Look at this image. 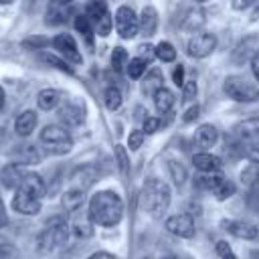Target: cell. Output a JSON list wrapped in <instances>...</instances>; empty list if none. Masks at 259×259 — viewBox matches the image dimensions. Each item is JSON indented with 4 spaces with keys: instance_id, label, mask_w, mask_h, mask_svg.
Masks as SVG:
<instances>
[{
    "instance_id": "21",
    "label": "cell",
    "mask_w": 259,
    "mask_h": 259,
    "mask_svg": "<svg viewBox=\"0 0 259 259\" xmlns=\"http://www.w3.org/2000/svg\"><path fill=\"white\" fill-rule=\"evenodd\" d=\"M138 28L144 36H152L158 28V12L154 6H144L138 16Z\"/></svg>"
},
{
    "instance_id": "52",
    "label": "cell",
    "mask_w": 259,
    "mask_h": 259,
    "mask_svg": "<svg viewBox=\"0 0 259 259\" xmlns=\"http://www.w3.org/2000/svg\"><path fill=\"white\" fill-rule=\"evenodd\" d=\"M2 105H4V91H2V87H0V109H2Z\"/></svg>"
},
{
    "instance_id": "36",
    "label": "cell",
    "mask_w": 259,
    "mask_h": 259,
    "mask_svg": "<svg viewBox=\"0 0 259 259\" xmlns=\"http://www.w3.org/2000/svg\"><path fill=\"white\" fill-rule=\"evenodd\" d=\"M241 182L245 186H255L259 184V166L257 164H249L243 172H241Z\"/></svg>"
},
{
    "instance_id": "28",
    "label": "cell",
    "mask_w": 259,
    "mask_h": 259,
    "mask_svg": "<svg viewBox=\"0 0 259 259\" xmlns=\"http://www.w3.org/2000/svg\"><path fill=\"white\" fill-rule=\"evenodd\" d=\"M83 200H85V192H83V190H77V188H69V190L63 194V198H61L63 208L69 210V212H77V210L81 208Z\"/></svg>"
},
{
    "instance_id": "50",
    "label": "cell",
    "mask_w": 259,
    "mask_h": 259,
    "mask_svg": "<svg viewBox=\"0 0 259 259\" xmlns=\"http://www.w3.org/2000/svg\"><path fill=\"white\" fill-rule=\"evenodd\" d=\"M251 71H253V75H255V79L259 81V53L253 57V61H251Z\"/></svg>"
},
{
    "instance_id": "8",
    "label": "cell",
    "mask_w": 259,
    "mask_h": 259,
    "mask_svg": "<svg viewBox=\"0 0 259 259\" xmlns=\"http://www.w3.org/2000/svg\"><path fill=\"white\" fill-rule=\"evenodd\" d=\"M200 186H204L206 190H210L214 194L217 200H227L229 196H233L235 192V184L231 180H227L223 174H208V176H200Z\"/></svg>"
},
{
    "instance_id": "16",
    "label": "cell",
    "mask_w": 259,
    "mask_h": 259,
    "mask_svg": "<svg viewBox=\"0 0 259 259\" xmlns=\"http://www.w3.org/2000/svg\"><path fill=\"white\" fill-rule=\"evenodd\" d=\"M223 229L227 233H231L233 237L237 239H245V241H251V239H257L259 237V229L253 225V223H247V221H225L223 223Z\"/></svg>"
},
{
    "instance_id": "1",
    "label": "cell",
    "mask_w": 259,
    "mask_h": 259,
    "mask_svg": "<svg viewBox=\"0 0 259 259\" xmlns=\"http://www.w3.org/2000/svg\"><path fill=\"white\" fill-rule=\"evenodd\" d=\"M89 219L99 227H115L123 217V200L113 190H101L89 200Z\"/></svg>"
},
{
    "instance_id": "26",
    "label": "cell",
    "mask_w": 259,
    "mask_h": 259,
    "mask_svg": "<svg viewBox=\"0 0 259 259\" xmlns=\"http://www.w3.org/2000/svg\"><path fill=\"white\" fill-rule=\"evenodd\" d=\"M69 8H71V4H67V2H51L47 8V18H45L47 24H51V26L63 24L69 16Z\"/></svg>"
},
{
    "instance_id": "37",
    "label": "cell",
    "mask_w": 259,
    "mask_h": 259,
    "mask_svg": "<svg viewBox=\"0 0 259 259\" xmlns=\"http://www.w3.org/2000/svg\"><path fill=\"white\" fill-rule=\"evenodd\" d=\"M0 259H18V249L8 239L0 237Z\"/></svg>"
},
{
    "instance_id": "44",
    "label": "cell",
    "mask_w": 259,
    "mask_h": 259,
    "mask_svg": "<svg viewBox=\"0 0 259 259\" xmlns=\"http://www.w3.org/2000/svg\"><path fill=\"white\" fill-rule=\"evenodd\" d=\"M160 125H162V119H158V117H146V121H144V134H154V132L160 130Z\"/></svg>"
},
{
    "instance_id": "20",
    "label": "cell",
    "mask_w": 259,
    "mask_h": 259,
    "mask_svg": "<svg viewBox=\"0 0 259 259\" xmlns=\"http://www.w3.org/2000/svg\"><path fill=\"white\" fill-rule=\"evenodd\" d=\"M12 158H14V164L24 168V166H30V164H38L40 162V152L32 144H20V146H16Z\"/></svg>"
},
{
    "instance_id": "51",
    "label": "cell",
    "mask_w": 259,
    "mask_h": 259,
    "mask_svg": "<svg viewBox=\"0 0 259 259\" xmlns=\"http://www.w3.org/2000/svg\"><path fill=\"white\" fill-rule=\"evenodd\" d=\"M247 6H251V0H243V2H233V8H237V10H241V8H247Z\"/></svg>"
},
{
    "instance_id": "24",
    "label": "cell",
    "mask_w": 259,
    "mask_h": 259,
    "mask_svg": "<svg viewBox=\"0 0 259 259\" xmlns=\"http://www.w3.org/2000/svg\"><path fill=\"white\" fill-rule=\"evenodd\" d=\"M217 140H219V132H217V127L210 125V123H202V125L196 130V134H194V144H196L198 148H202V150L212 148V146L217 144Z\"/></svg>"
},
{
    "instance_id": "40",
    "label": "cell",
    "mask_w": 259,
    "mask_h": 259,
    "mask_svg": "<svg viewBox=\"0 0 259 259\" xmlns=\"http://www.w3.org/2000/svg\"><path fill=\"white\" fill-rule=\"evenodd\" d=\"M115 156H117V166L121 174H127L130 170V162H127V154L123 150V146H115Z\"/></svg>"
},
{
    "instance_id": "11",
    "label": "cell",
    "mask_w": 259,
    "mask_h": 259,
    "mask_svg": "<svg viewBox=\"0 0 259 259\" xmlns=\"http://www.w3.org/2000/svg\"><path fill=\"white\" fill-rule=\"evenodd\" d=\"M53 47L57 49V53L61 57H65V61L73 63V65H79L81 63V53L77 49V42L75 38L69 34V32H61L53 38Z\"/></svg>"
},
{
    "instance_id": "34",
    "label": "cell",
    "mask_w": 259,
    "mask_h": 259,
    "mask_svg": "<svg viewBox=\"0 0 259 259\" xmlns=\"http://www.w3.org/2000/svg\"><path fill=\"white\" fill-rule=\"evenodd\" d=\"M103 101H105V107L107 109H117L119 105H121V91L117 89V87H107L105 89V93H103Z\"/></svg>"
},
{
    "instance_id": "6",
    "label": "cell",
    "mask_w": 259,
    "mask_h": 259,
    "mask_svg": "<svg viewBox=\"0 0 259 259\" xmlns=\"http://www.w3.org/2000/svg\"><path fill=\"white\" fill-rule=\"evenodd\" d=\"M85 16L89 18L93 30H97L99 36H107L111 32L113 20H111V14H109L105 2H89L85 6Z\"/></svg>"
},
{
    "instance_id": "46",
    "label": "cell",
    "mask_w": 259,
    "mask_h": 259,
    "mask_svg": "<svg viewBox=\"0 0 259 259\" xmlns=\"http://www.w3.org/2000/svg\"><path fill=\"white\" fill-rule=\"evenodd\" d=\"M172 79H174V83H176V85H184V67H182V65H178V67L174 69Z\"/></svg>"
},
{
    "instance_id": "15",
    "label": "cell",
    "mask_w": 259,
    "mask_h": 259,
    "mask_svg": "<svg viewBox=\"0 0 259 259\" xmlns=\"http://www.w3.org/2000/svg\"><path fill=\"white\" fill-rule=\"evenodd\" d=\"M26 174H28V172H26L22 166H18V164L12 162V164H6V166L0 170V182H2L4 188L18 190V188L22 186Z\"/></svg>"
},
{
    "instance_id": "3",
    "label": "cell",
    "mask_w": 259,
    "mask_h": 259,
    "mask_svg": "<svg viewBox=\"0 0 259 259\" xmlns=\"http://www.w3.org/2000/svg\"><path fill=\"white\" fill-rule=\"evenodd\" d=\"M69 237V223L63 219V217H53L47 221L45 229L38 233L36 237V245H38V251L42 253H49L57 247H61Z\"/></svg>"
},
{
    "instance_id": "2",
    "label": "cell",
    "mask_w": 259,
    "mask_h": 259,
    "mask_svg": "<svg viewBox=\"0 0 259 259\" xmlns=\"http://www.w3.org/2000/svg\"><path fill=\"white\" fill-rule=\"evenodd\" d=\"M170 204V188L158 178H148L142 188V206L154 219H160Z\"/></svg>"
},
{
    "instance_id": "13",
    "label": "cell",
    "mask_w": 259,
    "mask_h": 259,
    "mask_svg": "<svg viewBox=\"0 0 259 259\" xmlns=\"http://www.w3.org/2000/svg\"><path fill=\"white\" fill-rule=\"evenodd\" d=\"M12 208L16 212H20V214L32 217V214H36L40 210V198H36L34 194L18 188L16 194H14V198H12Z\"/></svg>"
},
{
    "instance_id": "53",
    "label": "cell",
    "mask_w": 259,
    "mask_h": 259,
    "mask_svg": "<svg viewBox=\"0 0 259 259\" xmlns=\"http://www.w3.org/2000/svg\"><path fill=\"white\" fill-rule=\"evenodd\" d=\"M162 259H178L176 255H166V257H162Z\"/></svg>"
},
{
    "instance_id": "14",
    "label": "cell",
    "mask_w": 259,
    "mask_h": 259,
    "mask_svg": "<svg viewBox=\"0 0 259 259\" xmlns=\"http://www.w3.org/2000/svg\"><path fill=\"white\" fill-rule=\"evenodd\" d=\"M259 53V36H245L243 40L237 42L233 51V63L243 65L247 61H253V57Z\"/></svg>"
},
{
    "instance_id": "31",
    "label": "cell",
    "mask_w": 259,
    "mask_h": 259,
    "mask_svg": "<svg viewBox=\"0 0 259 259\" xmlns=\"http://www.w3.org/2000/svg\"><path fill=\"white\" fill-rule=\"evenodd\" d=\"M168 172H170V176H172V180H174L176 186H182L186 182V168L180 162L168 160Z\"/></svg>"
},
{
    "instance_id": "41",
    "label": "cell",
    "mask_w": 259,
    "mask_h": 259,
    "mask_svg": "<svg viewBox=\"0 0 259 259\" xmlns=\"http://www.w3.org/2000/svg\"><path fill=\"white\" fill-rule=\"evenodd\" d=\"M156 57V47L152 45H140L138 47V59H142L144 63H150Z\"/></svg>"
},
{
    "instance_id": "47",
    "label": "cell",
    "mask_w": 259,
    "mask_h": 259,
    "mask_svg": "<svg viewBox=\"0 0 259 259\" xmlns=\"http://www.w3.org/2000/svg\"><path fill=\"white\" fill-rule=\"evenodd\" d=\"M198 117V105H192L186 113H184V121H192V119H196Z\"/></svg>"
},
{
    "instance_id": "12",
    "label": "cell",
    "mask_w": 259,
    "mask_h": 259,
    "mask_svg": "<svg viewBox=\"0 0 259 259\" xmlns=\"http://www.w3.org/2000/svg\"><path fill=\"white\" fill-rule=\"evenodd\" d=\"M59 119L67 127H77L85 121V107L79 101H65L59 107Z\"/></svg>"
},
{
    "instance_id": "32",
    "label": "cell",
    "mask_w": 259,
    "mask_h": 259,
    "mask_svg": "<svg viewBox=\"0 0 259 259\" xmlns=\"http://www.w3.org/2000/svg\"><path fill=\"white\" fill-rule=\"evenodd\" d=\"M75 28L83 34V38L91 45L93 42V26H91V22H89V18L85 16V14H79L77 18H75Z\"/></svg>"
},
{
    "instance_id": "18",
    "label": "cell",
    "mask_w": 259,
    "mask_h": 259,
    "mask_svg": "<svg viewBox=\"0 0 259 259\" xmlns=\"http://www.w3.org/2000/svg\"><path fill=\"white\" fill-rule=\"evenodd\" d=\"M95 180H99V174L93 166H83V168H77L71 176V188H77V190H87Z\"/></svg>"
},
{
    "instance_id": "22",
    "label": "cell",
    "mask_w": 259,
    "mask_h": 259,
    "mask_svg": "<svg viewBox=\"0 0 259 259\" xmlns=\"http://www.w3.org/2000/svg\"><path fill=\"white\" fill-rule=\"evenodd\" d=\"M192 164L200 170V172H206V174H217L221 168H223V162L221 158L208 154V152H200V154H194L192 158Z\"/></svg>"
},
{
    "instance_id": "17",
    "label": "cell",
    "mask_w": 259,
    "mask_h": 259,
    "mask_svg": "<svg viewBox=\"0 0 259 259\" xmlns=\"http://www.w3.org/2000/svg\"><path fill=\"white\" fill-rule=\"evenodd\" d=\"M233 134L239 138L241 144H245V142H255V140L259 138V117H249V119L239 121V123L233 127Z\"/></svg>"
},
{
    "instance_id": "10",
    "label": "cell",
    "mask_w": 259,
    "mask_h": 259,
    "mask_svg": "<svg viewBox=\"0 0 259 259\" xmlns=\"http://www.w3.org/2000/svg\"><path fill=\"white\" fill-rule=\"evenodd\" d=\"M166 231L176 235V237L190 239V237H194L196 227H194V221H192L190 214L180 212V214H172V217L166 219Z\"/></svg>"
},
{
    "instance_id": "33",
    "label": "cell",
    "mask_w": 259,
    "mask_h": 259,
    "mask_svg": "<svg viewBox=\"0 0 259 259\" xmlns=\"http://www.w3.org/2000/svg\"><path fill=\"white\" fill-rule=\"evenodd\" d=\"M127 63H130L127 61V51L123 47H115L113 53H111V67H113V71L121 73L123 67H127Z\"/></svg>"
},
{
    "instance_id": "29",
    "label": "cell",
    "mask_w": 259,
    "mask_h": 259,
    "mask_svg": "<svg viewBox=\"0 0 259 259\" xmlns=\"http://www.w3.org/2000/svg\"><path fill=\"white\" fill-rule=\"evenodd\" d=\"M36 103H38L40 109L51 111V109H55V107L61 103V93H59L57 89H42V91H38V95H36Z\"/></svg>"
},
{
    "instance_id": "30",
    "label": "cell",
    "mask_w": 259,
    "mask_h": 259,
    "mask_svg": "<svg viewBox=\"0 0 259 259\" xmlns=\"http://www.w3.org/2000/svg\"><path fill=\"white\" fill-rule=\"evenodd\" d=\"M174 101H176V97H174V93L170 91V89H160L156 95H154V107H156V111L158 113H168L172 107H174Z\"/></svg>"
},
{
    "instance_id": "9",
    "label": "cell",
    "mask_w": 259,
    "mask_h": 259,
    "mask_svg": "<svg viewBox=\"0 0 259 259\" xmlns=\"http://www.w3.org/2000/svg\"><path fill=\"white\" fill-rule=\"evenodd\" d=\"M214 47H217L214 34H210V32H198V34H194L188 40V49L186 51L194 59H204V57H208L214 51Z\"/></svg>"
},
{
    "instance_id": "38",
    "label": "cell",
    "mask_w": 259,
    "mask_h": 259,
    "mask_svg": "<svg viewBox=\"0 0 259 259\" xmlns=\"http://www.w3.org/2000/svg\"><path fill=\"white\" fill-rule=\"evenodd\" d=\"M146 65L148 63H144L142 59H132L130 63H127V75L132 77V79H140L142 75H144V71H146Z\"/></svg>"
},
{
    "instance_id": "42",
    "label": "cell",
    "mask_w": 259,
    "mask_h": 259,
    "mask_svg": "<svg viewBox=\"0 0 259 259\" xmlns=\"http://www.w3.org/2000/svg\"><path fill=\"white\" fill-rule=\"evenodd\" d=\"M144 130H134V132H130V136H127V146H130V150H138L140 146H142V142H144Z\"/></svg>"
},
{
    "instance_id": "25",
    "label": "cell",
    "mask_w": 259,
    "mask_h": 259,
    "mask_svg": "<svg viewBox=\"0 0 259 259\" xmlns=\"http://www.w3.org/2000/svg\"><path fill=\"white\" fill-rule=\"evenodd\" d=\"M36 121H38L36 113H34L32 109H24V111L14 119V130H16L18 136L26 138V136H30L32 130L36 127Z\"/></svg>"
},
{
    "instance_id": "19",
    "label": "cell",
    "mask_w": 259,
    "mask_h": 259,
    "mask_svg": "<svg viewBox=\"0 0 259 259\" xmlns=\"http://www.w3.org/2000/svg\"><path fill=\"white\" fill-rule=\"evenodd\" d=\"M73 221L69 225V231L77 237V239H87L93 235V221L89 219V212H73Z\"/></svg>"
},
{
    "instance_id": "23",
    "label": "cell",
    "mask_w": 259,
    "mask_h": 259,
    "mask_svg": "<svg viewBox=\"0 0 259 259\" xmlns=\"http://www.w3.org/2000/svg\"><path fill=\"white\" fill-rule=\"evenodd\" d=\"M160 89H164V75L160 69H150L142 81V93L154 97Z\"/></svg>"
},
{
    "instance_id": "39",
    "label": "cell",
    "mask_w": 259,
    "mask_h": 259,
    "mask_svg": "<svg viewBox=\"0 0 259 259\" xmlns=\"http://www.w3.org/2000/svg\"><path fill=\"white\" fill-rule=\"evenodd\" d=\"M217 255L221 259H239L227 241H217Z\"/></svg>"
},
{
    "instance_id": "43",
    "label": "cell",
    "mask_w": 259,
    "mask_h": 259,
    "mask_svg": "<svg viewBox=\"0 0 259 259\" xmlns=\"http://www.w3.org/2000/svg\"><path fill=\"white\" fill-rule=\"evenodd\" d=\"M42 59H45L47 63H51L53 67H57V69L65 71V73H71V71H73L71 67H67V63H65V61H61V59H57V57H53V55H42Z\"/></svg>"
},
{
    "instance_id": "4",
    "label": "cell",
    "mask_w": 259,
    "mask_h": 259,
    "mask_svg": "<svg viewBox=\"0 0 259 259\" xmlns=\"http://www.w3.org/2000/svg\"><path fill=\"white\" fill-rule=\"evenodd\" d=\"M40 144L42 148L53 154V156H63L67 152H71L73 148V138L69 134V130H65L63 125H57V123H51V125H45L40 130Z\"/></svg>"
},
{
    "instance_id": "7",
    "label": "cell",
    "mask_w": 259,
    "mask_h": 259,
    "mask_svg": "<svg viewBox=\"0 0 259 259\" xmlns=\"http://www.w3.org/2000/svg\"><path fill=\"white\" fill-rule=\"evenodd\" d=\"M115 30L121 38H134L138 34V16L130 6H119L115 10Z\"/></svg>"
},
{
    "instance_id": "45",
    "label": "cell",
    "mask_w": 259,
    "mask_h": 259,
    "mask_svg": "<svg viewBox=\"0 0 259 259\" xmlns=\"http://www.w3.org/2000/svg\"><path fill=\"white\" fill-rule=\"evenodd\" d=\"M182 87H184V99L190 101V99L196 95V83H194V81H184Z\"/></svg>"
},
{
    "instance_id": "54",
    "label": "cell",
    "mask_w": 259,
    "mask_h": 259,
    "mask_svg": "<svg viewBox=\"0 0 259 259\" xmlns=\"http://www.w3.org/2000/svg\"><path fill=\"white\" fill-rule=\"evenodd\" d=\"M144 259H152V257H144Z\"/></svg>"
},
{
    "instance_id": "48",
    "label": "cell",
    "mask_w": 259,
    "mask_h": 259,
    "mask_svg": "<svg viewBox=\"0 0 259 259\" xmlns=\"http://www.w3.org/2000/svg\"><path fill=\"white\" fill-rule=\"evenodd\" d=\"M6 223H8V212H6L4 202L0 200V229H2V227H6Z\"/></svg>"
},
{
    "instance_id": "5",
    "label": "cell",
    "mask_w": 259,
    "mask_h": 259,
    "mask_svg": "<svg viewBox=\"0 0 259 259\" xmlns=\"http://www.w3.org/2000/svg\"><path fill=\"white\" fill-rule=\"evenodd\" d=\"M223 89L235 101L249 103V101H257L259 99V87L253 85L251 81H247L245 77H227Z\"/></svg>"
},
{
    "instance_id": "35",
    "label": "cell",
    "mask_w": 259,
    "mask_h": 259,
    "mask_svg": "<svg viewBox=\"0 0 259 259\" xmlns=\"http://www.w3.org/2000/svg\"><path fill=\"white\" fill-rule=\"evenodd\" d=\"M156 57H158L160 61H164V63H172V61L176 59V49H174L168 40H162V42H158V47H156Z\"/></svg>"
},
{
    "instance_id": "27",
    "label": "cell",
    "mask_w": 259,
    "mask_h": 259,
    "mask_svg": "<svg viewBox=\"0 0 259 259\" xmlns=\"http://www.w3.org/2000/svg\"><path fill=\"white\" fill-rule=\"evenodd\" d=\"M20 188H22V190H26V192H30V194H34V196H36V198H40V200H42V196H45V192H47L45 180H42V176H40V174H36V172H28Z\"/></svg>"
},
{
    "instance_id": "49",
    "label": "cell",
    "mask_w": 259,
    "mask_h": 259,
    "mask_svg": "<svg viewBox=\"0 0 259 259\" xmlns=\"http://www.w3.org/2000/svg\"><path fill=\"white\" fill-rule=\"evenodd\" d=\"M89 259H117L113 253H107V251H97V253H93Z\"/></svg>"
}]
</instances>
